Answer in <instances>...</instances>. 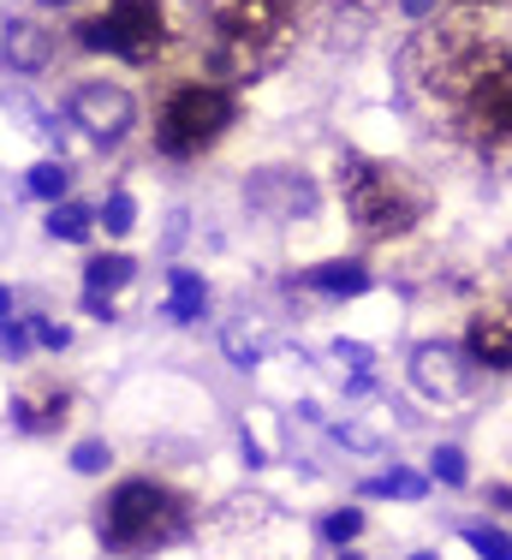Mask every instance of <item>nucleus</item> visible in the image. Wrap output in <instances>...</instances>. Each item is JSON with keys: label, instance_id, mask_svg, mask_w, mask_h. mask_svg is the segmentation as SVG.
I'll return each mask as SVG.
<instances>
[{"label": "nucleus", "instance_id": "cd10ccee", "mask_svg": "<svg viewBox=\"0 0 512 560\" xmlns=\"http://www.w3.org/2000/svg\"><path fill=\"white\" fill-rule=\"evenodd\" d=\"M84 311L96 316V323H114V299H102V292H84Z\"/></svg>", "mask_w": 512, "mask_h": 560}, {"label": "nucleus", "instance_id": "9d476101", "mask_svg": "<svg viewBox=\"0 0 512 560\" xmlns=\"http://www.w3.org/2000/svg\"><path fill=\"white\" fill-rule=\"evenodd\" d=\"M0 60H7L12 72H43L54 60V36L31 19H7V31H0Z\"/></svg>", "mask_w": 512, "mask_h": 560}, {"label": "nucleus", "instance_id": "20e7f679", "mask_svg": "<svg viewBox=\"0 0 512 560\" xmlns=\"http://www.w3.org/2000/svg\"><path fill=\"white\" fill-rule=\"evenodd\" d=\"M299 0H214V60L233 78H256L280 60Z\"/></svg>", "mask_w": 512, "mask_h": 560}, {"label": "nucleus", "instance_id": "f03ea898", "mask_svg": "<svg viewBox=\"0 0 512 560\" xmlns=\"http://www.w3.org/2000/svg\"><path fill=\"white\" fill-rule=\"evenodd\" d=\"M340 197L363 238H399L429 215V185L375 155H340Z\"/></svg>", "mask_w": 512, "mask_h": 560}, {"label": "nucleus", "instance_id": "393cba45", "mask_svg": "<svg viewBox=\"0 0 512 560\" xmlns=\"http://www.w3.org/2000/svg\"><path fill=\"white\" fill-rule=\"evenodd\" d=\"M429 465H435L441 483H465V453L459 447H435V459H429Z\"/></svg>", "mask_w": 512, "mask_h": 560}, {"label": "nucleus", "instance_id": "2f4dec72", "mask_svg": "<svg viewBox=\"0 0 512 560\" xmlns=\"http://www.w3.org/2000/svg\"><path fill=\"white\" fill-rule=\"evenodd\" d=\"M0 316H12V299H7V287H0Z\"/></svg>", "mask_w": 512, "mask_h": 560}, {"label": "nucleus", "instance_id": "2eb2a0df", "mask_svg": "<svg viewBox=\"0 0 512 560\" xmlns=\"http://www.w3.org/2000/svg\"><path fill=\"white\" fill-rule=\"evenodd\" d=\"M66 406H72V399H66V394H54L48 399V406H31V399H12V423H19V430H54V423H66Z\"/></svg>", "mask_w": 512, "mask_h": 560}, {"label": "nucleus", "instance_id": "f8f14e48", "mask_svg": "<svg viewBox=\"0 0 512 560\" xmlns=\"http://www.w3.org/2000/svg\"><path fill=\"white\" fill-rule=\"evenodd\" d=\"M173 292H167V304H161V316L167 323H179V328H191V323H203V311H209V280L197 275V269H173Z\"/></svg>", "mask_w": 512, "mask_h": 560}, {"label": "nucleus", "instance_id": "4be33fe9", "mask_svg": "<svg viewBox=\"0 0 512 560\" xmlns=\"http://www.w3.org/2000/svg\"><path fill=\"white\" fill-rule=\"evenodd\" d=\"M24 352H31V323H12V316H0V358H7V364H19Z\"/></svg>", "mask_w": 512, "mask_h": 560}, {"label": "nucleus", "instance_id": "72a5a7b5", "mask_svg": "<svg viewBox=\"0 0 512 560\" xmlns=\"http://www.w3.org/2000/svg\"><path fill=\"white\" fill-rule=\"evenodd\" d=\"M43 7H72V0H43Z\"/></svg>", "mask_w": 512, "mask_h": 560}, {"label": "nucleus", "instance_id": "a211bd4d", "mask_svg": "<svg viewBox=\"0 0 512 560\" xmlns=\"http://www.w3.org/2000/svg\"><path fill=\"white\" fill-rule=\"evenodd\" d=\"M423 477L417 471H387V477H370V483H363V495L370 501H382V495H399V501H423Z\"/></svg>", "mask_w": 512, "mask_h": 560}, {"label": "nucleus", "instance_id": "bb28decb", "mask_svg": "<svg viewBox=\"0 0 512 560\" xmlns=\"http://www.w3.org/2000/svg\"><path fill=\"white\" fill-rule=\"evenodd\" d=\"M334 358H340V364H352V370H363V364H370V346H358V340H334Z\"/></svg>", "mask_w": 512, "mask_h": 560}, {"label": "nucleus", "instance_id": "473e14b6", "mask_svg": "<svg viewBox=\"0 0 512 560\" xmlns=\"http://www.w3.org/2000/svg\"><path fill=\"white\" fill-rule=\"evenodd\" d=\"M470 7H501V0H470Z\"/></svg>", "mask_w": 512, "mask_h": 560}, {"label": "nucleus", "instance_id": "b1692460", "mask_svg": "<svg viewBox=\"0 0 512 560\" xmlns=\"http://www.w3.org/2000/svg\"><path fill=\"white\" fill-rule=\"evenodd\" d=\"M465 537H470V549H477L482 560H512V542H507V530H465Z\"/></svg>", "mask_w": 512, "mask_h": 560}, {"label": "nucleus", "instance_id": "4468645a", "mask_svg": "<svg viewBox=\"0 0 512 560\" xmlns=\"http://www.w3.org/2000/svg\"><path fill=\"white\" fill-rule=\"evenodd\" d=\"M138 275V262L126 257V250H102V257L84 262V292H102V299H114L126 280Z\"/></svg>", "mask_w": 512, "mask_h": 560}, {"label": "nucleus", "instance_id": "c756f323", "mask_svg": "<svg viewBox=\"0 0 512 560\" xmlns=\"http://www.w3.org/2000/svg\"><path fill=\"white\" fill-rule=\"evenodd\" d=\"M346 394H352V399H363V394H375V376H370V370H358V376L346 382Z\"/></svg>", "mask_w": 512, "mask_h": 560}, {"label": "nucleus", "instance_id": "0eeeda50", "mask_svg": "<svg viewBox=\"0 0 512 560\" xmlns=\"http://www.w3.org/2000/svg\"><path fill=\"white\" fill-rule=\"evenodd\" d=\"M66 114H72V126L84 131V138H96V143H119L131 126H138V102H131V90L126 84H102V78L78 84L72 102H66Z\"/></svg>", "mask_w": 512, "mask_h": 560}, {"label": "nucleus", "instance_id": "39448f33", "mask_svg": "<svg viewBox=\"0 0 512 560\" xmlns=\"http://www.w3.org/2000/svg\"><path fill=\"white\" fill-rule=\"evenodd\" d=\"M238 119V96L221 84H179L161 108V126H155V150L167 162H191V155L214 150L226 138V126Z\"/></svg>", "mask_w": 512, "mask_h": 560}, {"label": "nucleus", "instance_id": "9b49d317", "mask_svg": "<svg viewBox=\"0 0 512 560\" xmlns=\"http://www.w3.org/2000/svg\"><path fill=\"white\" fill-rule=\"evenodd\" d=\"M470 358H477L482 370H494V376L512 364V328H507L501 311H482L477 323H470Z\"/></svg>", "mask_w": 512, "mask_h": 560}, {"label": "nucleus", "instance_id": "f3484780", "mask_svg": "<svg viewBox=\"0 0 512 560\" xmlns=\"http://www.w3.org/2000/svg\"><path fill=\"white\" fill-rule=\"evenodd\" d=\"M66 185H72V173H66V162H36L31 173H24V191L43 197V203H60Z\"/></svg>", "mask_w": 512, "mask_h": 560}, {"label": "nucleus", "instance_id": "6ab92c4d", "mask_svg": "<svg viewBox=\"0 0 512 560\" xmlns=\"http://www.w3.org/2000/svg\"><path fill=\"white\" fill-rule=\"evenodd\" d=\"M102 226H107V238H126L131 226H138V197L131 191H114L102 203Z\"/></svg>", "mask_w": 512, "mask_h": 560}, {"label": "nucleus", "instance_id": "dca6fc26", "mask_svg": "<svg viewBox=\"0 0 512 560\" xmlns=\"http://www.w3.org/2000/svg\"><path fill=\"white\" fill-rule=\"evenodd\" d=\"M48 233H54V238H66V245H84V238L96 233V215H90L84 203H54Z\"/></svg>", "mask_w": 512, "mask_h": 560}, {"label": "nucleus", "instance_id": "7c9ffc66", "mask_svg": "<svg viewBox=\"0 0 512 560\" xmlns=\"http://www.w3.org/2000/svg\"><path fill=\"white\" fill-rule=\"evenodd\" d=\"M238 447H245V465H263V447H256V442H251V430H245V435H238Z\"/></svg>", "mask_w": 512, "mask_h": 560}, {"label": "nucleus", "instance_id": "423d86ee", "mask_svg": "<svg viewBox=\"0 0 512 560\" xmlns=\"http://www.w3.org/2000/svg\"><path fill=\"white\" fill-rule=\"evenodd\" d=\"M78 43H84L90 55L150 66L161 48H167V12H161V0H107L96 19L78 24Z\"/></svg>", "mask_w": 512, "mask_h": 560}, {"label": "nucleus", "instance_id": "412c9836", "mask_svg": "<svg viewBox=\"0 0 512 560\" xmlns=\"http://www.w3.org/2000/svg\"><path fill=\"white\" fill-rule=\"evenodd\" d=\"M358 530H363V513H358V506H340V513L322 518V537H328L334 549H346V542H352Z\"/></svg>", "mask_w": 512, "mask_h": 560}, {"label": "nucleus", "instance_id": "5701e85b", "mask_svg": "<svg viewBox=\"0 0 512 560\" xmlns=\"http://www.w3.org/2000/svg\"><path fill=\"white\" fill-rule=\"evenodd\" d=\"M31 346H43V352H66V346H72V328H66V323H48V316H36V323H31Z\"/></svg>", "mask_w": 512, "mask_h": 560}, {"label": "nucleus", "instance_id": "1a4fd4ad", "mask_svg": "<svg viewBox=\"0 0 512 560\" xmlns=\"http://www.w3.org/2000/svg\"><path fill=\"white\" fill-rule=\"evenodd\" d=\"M411 388L429 399H465L470 394V358L447 340H429L411 352Z\"/></svg>", "mask_w": 512, "mask_h": 560}, {"label": "nucleus", "instance_id": "c9c22d12", "mask_svg": "<svg viewBox=\"0 0 512 560\" xmlns=\"http://www.w3.org/2000/svg\"><path fill=\"white\" fill-rule=\"evenodd\" d=\"M411 560H435V555H411Z\"/></svg>", "mask_w": 512, "mask_h": 560}, {"label": "nucleus", "instance_id": "f257e3e1", "mask_svg": "<svg viewBox=\"0 0 512 560\" xmlns=\"http://www.w3.org/2000/svg\"><path fill=\"white\" fill-rule=\"evenodd\" d=\"M406 66L477 150H501L507 143L512 90H507V43L501 36H482L470 24H441L435 36H417Z\"/></svg>", "mask_w": 512, "mask_h": 560}, {"label": "nucleus", "instance_id": "f704fd0d", "mask_svg": "<svg viewBox=\"0 0 512 560\" xmlns=\"http://www.w3.org/2000/svg\"><path fill=\"white\" fill-rule=\"evenodd\" d=\"M340 560H363V555H358V549H346V555H340Z\"/></svg>", "mask_w": 512, "mask_h": 560}, {"label": "nucleus", "instance_id": "c85d7f7f", "mask_svg": "<svg viewBox=\"0 0 512 560\" xmlns=\"http://www.w3.org/2000/svg\"><path fill=\"white\" fill-rule=\"evenodd\" d=\"M435 7H441V0H399V12H406V19H429Z\"/></svg>", "mask_w": 512, "mask_h": 560}, {"label": "nucleus", "instance_id": "ddd939ff", "mask_svg": "<svg viewBox=\"0 0 512 560\" xmlns=\"http://www.w3.org/2000/svg\"><path fill=\"white\" fill-rule=\"evenodd\" d=\"M299 280L310 292H322V299H358V292H370V269L363 262H316Z\"/></svg>", "mask_w": 512, "mask_h": 560}, {"label": "nucleus", "instance_id": "6e6552de", "mask_svg": "<svg viewBox=\"0 0 512 560\" xmlns=\"http://www.w3.org/2000/svg\"><path fill=\"white\" fill-rule=\"evenodd\" d=\"M245 203L263 221H299L316 209V185H310V173H299V167H263L245 179Z\"/></svg>", "mask_w": 512, "mask_h": 560}, {"label": "nucleus", "instance_id": "7ed1b4c3", "mask_svg": "<svg viewBox=\"0 0 512 560\" xmlns=\"http://www.w3.org/2000/svg\"><path fill=\"white\" fill-rule=\"evenodd\" d=\"M96 530L114 555H155V549H173V542L191 530V501L173 495L167 483L131 477V483H119L114 495L102 501Z\"/></svg>", "mask_w": 512, "mask_h": 560}, {"label": "nucleus", "instance_id": "aec40b11", "mask_svg": "<svg viewBox=\"0 0 512 560\" xmlns=\"http://www.w3.org/2000/svg\"><path fill=\"white\" fill-rule=\"evenodd\" d=\"M221 346H226V358H233V364H256V358H263V340L251 335L245 323H226V335H221Z\"/></svg>", "mask_w": 512, "mask_h": 560}, {"label": "nucleus", "instance_id": "a878e982", "mask_svg": "<svg viewBox=\"0 0 512 560\" xmlns=\"http://www.w3.org/2000/svg\"><path fill=\"white\" fill-rule=\"evenodd\" d=\"M102 465H107V442H78V447H72V471L96 477Z\"/></svg>", "mask_w": 512, "mask_h": 560}]
</instances>
